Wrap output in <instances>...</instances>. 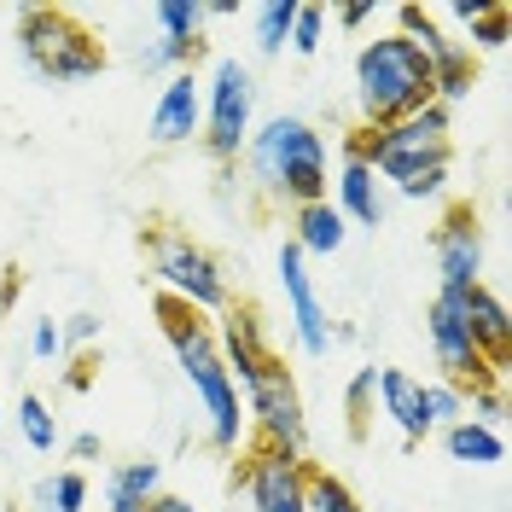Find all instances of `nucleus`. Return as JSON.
<instances>
[{
  "mask_svg": "<svg viewBox=\"0 0 512 512\" xmlns=\"http://www.w3.org/2000/svg\"><path fill=\"white\" fill-rule=\"evenodd\" d=\"M448 134H454V117L443 105H419V111L396 117V123L355 128L344 140V158L367 163L402 198H443L448 163H454V140Z\"/></svg>",
  "mask_w": 512,
  "mask_h": 512,
  "instance_id": "obj_1",
  "label": "nucleus"
},
{
  "mask_svg": "<svg viewBox=\"0 0 512 512\" xmlns=\"http://www.w3.org/2000/svg\"><path fill=\"white\" fill-rule=\"evenodd\" d=\"M158 320H163V338H169L175 361H181V379L192 384V396H198V408H204L210 448L233 454L239 437H245V414H239V390L227 379V361H222V350H216L210 320L192 315L187 303H175V297H163V291H158Z\"/></svg>",
  "mask_w": 512,
  "mask_h": 512,
  "instance_id": "obj_2",
  "label": "nucleus"
},
{
  "mask_svg": "<svg viewBox=\"0 0 512 512\" xmlns=\"http://www.w3.org/2000/svg\"><path fill=\"white\" fill-rule=\"evenodd\" d=\"M245 169H251V181L274 204H291V210H303V204H320L326 192H332V163H326V140H320L315 128L303 123V117H268V123L251 128V140H245Z\"/></svg>",
  "mask_w": 512,
  "mask_h": 512,
  "instance_id": "obj_3",
  "label": "nucleus"
},
{
  "mask_svg": "<svg viewBox=\"0 0 512 512\" xmlns=\"http://www.w3.org/2000/svg\"><path fill=\"white\" fill-rule=\"evenodd\" d=\"M355 105H361V128L396 123L419 105H437L431 94V64L402 30H384L361 41L355 53Z\"/></svg>",
  "mask_w": 512,
  "mask_h": 512,
  "instance_id": "obj_4",
  "label": "nucleus"
},
{
  "mask_svg": "<svg viewBox=\"0 0 512 512\" xmlns=\"http://www.w3.org/2000/svg\"><path fill=\"white\" fill-rule=\"evenodd\" d=\"M18 53L41 82H59V88L105 70V41L64 6H24L18 12Z\"/></svg>",
  "mask_w": 512,
  "mask_h": 512,
  "instance_id": "obj_5",
  "label": "nucleus"
},
{
  "mask_svg": "<svg viewBox=\"0 0 512 512\" xmlns=\"http://www.w3.org/2000/svg\"><path fill=\"white\" fill-rule=\"evenodd\" d=\"M146 256H152L158 291L175 297V303H187L192 315H222L227 303H233L222 262L204 251L192 233H181V227H152L146 233Z\"/></svg>",
  "mask_w": 512,
  "mask_h": 512,
  "instance_id": "obj_6",
  "label": "nucleus"
},
{
  "mask_svg": "<svg viewBox=\"0 0 512 512\" xmlns=\"http://www.w3.org/2000/svg\"><path fill=\"white\" fill-rule=\"evenodd\" d=\"M233 390H245V408L256 419L262 448H280L291 460H309V414H303L297 379L280 367V355H262L251 373L233 379Z\"/></svg>",
  "mask_w": 512,
  "mask_h": 512,
  "instance_id": "obj_7",
  "label": "nucleus"
},
{
  "mask_svg": "<svg viewBox=\"0 0 512 512\" xmlns=\"http://www.w3.org/2000/svg\"><path fill=\"white\" fill-rule=\"evenodd\" d=\"M256 128V76L245 59H216L210 70V88H204V152L216 163H239L245 140Z\"/></svg>",
  "mask_w": 512,
  "mask_h": 512,
  "instance_id": "obj_8",
  "label": "nucleus"
},
{
  "mask_svg": "<svg viewBox=\"0 0 512 512\" xmlns=\"http://www.w3.org/2000/svg\"><path fill=\"white\" fill-rule=\"evenodd\" d=\"M425 338H431V355H437V379L478 396V390H495V367L483 361L478 338L466 326V309H460V291H437L431 315H425Z\"/></svg>",
  "mask_w": 512,
  "mask_h": 512,
  "instance_id": "obj_9",
  "label": "nucleus"
},
{
  "mask_svg": "<svg viewBox=\"0 0 512 512\" xmlns=\"http://www.w3.org/2000/svg\"><path fill=\"white\" fill-rule=\"evenodd\" d=\"M280 286H286V309H291V338L303 355H326L332 350V320H326V303L315 291V274H309V256L297 245H280Z\"/></svg>",
  "mask_w": 512,
  "mask_h": 512,
  "instance_id": "obj_10",
  "label": "nucleus"
},
{
  "mask_svg": "<svg viewBox=\"0 0 512 512\" xmlns=\"http://www.w3.org/2000/svg\"><path fill=\"white\" fill-rule=\"evenodd\" d=\"M303 466L309 460H291L280 448H251V460L239 466V489L251 512H309L303 507Z\"/></svg>",
  "mask_w": 512,
  "mask_h": 512,
  "instance_id": "obj_11",
  "label": "nucleus"
},
{
  "mask_svg": "<svg viewBox=\"0 0 512 512\" xmlns=\"http://www.w3.org/2000/svg\"><path fill=\"white\" fill-rule=\"evenodd\" d=\"M431 251H437L443 291L483 286V227H478V216H472V204H454V210H448L443 227L431 233Z\"/></svg>",
  "mask_w": 512,
  "mask_h": 512,
  "instance_id": "obj_12",
  "label": "nucleus"
},
{
  "mask_svg": "<svg viewBox=\"0 0 512 512\" xmlns=\"http://www.w3.org/2000/svg\"><path fill=\"white\" fill-rule=\"evenodd\" d=\"M204 128V82L192 70H175L158 88V105H152V146H187Z\"/></svg>",
  "mask_w": 512,
  "mask_h": 512,
  "instance_id": "obj_13",
  "label": "nucleus"
},
{
  "mask_svg": "<svg viewBox=\"0 0 512 512\" xmlns=\"http://www.w3.org/2000/svg\"><path fill=\"white\" fill-rule=\"evenodd\" d=\"M373 396H379L384 419L402 431V443H425V437H431V419H425V379L402 373V367H379Z\"/></svg>",
  "mask_w": 512,
  "mask_h": 512,
  "instance_id": "obj_14",
  "label": "nucleus"
},
{
  "mask_svg": "<svg viewBox=\"0 0 512 512\" xmlns=\"http://www.w3.org/2000/svg\"><path fill=\"white\" fill-rule=\"evenodd\" d=\"M460 309H466V326H472V338H478L483 361H489L495 373H507V361H512V315H507V303H501L489 286H472V291H460Z\"/></svg>",
  "mask_w": 512,
  "mask_h": 512,
  "instance_id": "obj_15",
  "label": "nucleus"
},
{
  "mask_svg": "<svg viewBox=\"0 0 512 512\" xmlns=\"http://www.w3.org/2000/svg\"><path fill=\"white\" fill-rule=\"evenodd\" d=\"M344 222H361V227H384V181L367 169V163L344 158L338 169V204H332Z\"/></svg>",
  "mask_w": 512,
  "mask_h": 512,
  "instance_id": "obj_16",
  "label": "nucleus"
},
{
  "mask_svg": "<svg viewBox=\"0 0 512 512\" xmlns=\"http://www.w3.org/2000/svg\"><path fill=\"white\" fill-rule=\"evenodd\" d=\"M344 239H350V222L332 210V198H320V204H303V210H297L291 245H297L303 256H332V251H344Z\"/></svg>",
  "mask_w": 512,
  "mask_h": 512,
  "instance_id": "obj_17",
  "label": "nucleus"
},
{
  "mask_svg": "<svg viewBox=\"0 0 512 512\" xmlns=\"http://www.w3.org/2000/svg\"><path fill=\"white\" fill-rule=\"evenodd\" d=\"M163 495V466L158 460H123L105 478V507H152Z\"/></svg>",
  "mask_w": 512,
  "mask_h": 512,
  "instance_id": "obj_18",
  "label": "nucleus"
},
{
  "mask_svg": "<svg viewBox=\"0 0 512 512\" xmlns=\"http://www.w3.org/2000/svg\"><path fill=\"white\" fill-rule=\"evenodd\" d=\"M448 18H460V24L472 30V41H466V53H472V47H483V53H495V47H507V35H512V12H507V6H483V0H460V6H448Z\"/></svg>",
  "mask_w": 512,
  "mask_h": 512,
  "instance_id": "obj_19",
  "label": "nucleus"
},
{
  "mask_svg": "<svg viewBox=\"0 0 512 512\" xmlns=\"http://www.w3.org/2000/svg\"><path fill=\"white\" fill-rule=\"evenodd\" d=\"M443 448L460 460V466H501V460H507L501 431H483V425H472V419L448 425V431H443Z\"/></svg>",
  "mask_w": 512,
  "mask_h": 512,
  "instance_id": "obj_20",
  "label": "nucleus"
},
{
  "mask_svg": "<svg viewBox=\"0 0 512 512\" xmlns=\"http://www.w3.org/2000/svg\"><path fill=\"white\" fill-rule=\"evenodd\" d=\"M210 24V6L204 0H163L152 6V30L163 41H175V47H198V30Z\"/></svg>",
  "mask_w": 512,
  "mask_h": 512,
  "instance_id": "obj_21",
  "label": "nucleus"
},
{
  "mask_svg": "<svg viewBox=\"0 0 512 512\" xmlns=\"http://www.w3.org/2000/svg\"><path fill=\"white\" fill-rule=\"evenodd\" d=\"M35 512H88V472L64 466L53 478L35 483Z\"/></svg>",
  "mask_w": 512,
  "mask_h": 512,
  "instance_id": "obj_22",
  "label": "nucleus"
},
{
  "mask_svg": "<svg viewBox=\"0 0 512 512\" xmlns=\"http://www.w3.org/2000/svg\"><path fill=\"white\" fill-rule=\"evenodd\" d=\"M303 507L309 512H361L355 489L326 466H303Z\"/></svg>",
  "mask_w": 512,
  "mask_h": 512,
  "instance_id": "obj_23",
  "label": "nucleus"
},
{
  "mask_svg": "<svg viewBox=\"0 0 512 512\" xmlns=\"http://www.w3.org/2000/svg\"><path fill=\"white\" fill-rule=\"evenodd\" d=\"M198 53H204V41H198V47H175V41H163V35L152 30V35H140V41H134V53H128V59H134V70H146V76H158V70L175 76V70H192Z\"/></svg>",
  "mask_w": 512,
  "mask_h": 512,
  "instance_id": "obj_24",
  "label": "nucleus"
},
{
  "mask_svg": "<svg viewBox=\"0 0 512 512\" xmlns=\"http://www.w3.org/2000/svg\"><path fill=\"white\" fill-rule=\"evenodd\" d=\"M291 18H297V0H268V6H256L251 18V41L262 59H280L291 41Z\"/></svg>",
  "mask_w": 512,
  "mask_h": 512,
  "instance_id": "obj_25",
  "label": "nucleus"
},
{
  "mask_svg": "<svg viewBox=\"0 0 512 512\" xmlns=\"http://www.w3.org/2000/svg\"><path fill=\"white\" fill-rule=\"evenodd\" d=\"M18 431H24V443L35 454H53L59 448V419H53V408L41 396H18Z\"/></svg>",
  "mask_w": 512,
  "mask_h": 512,
  "instance_id": "obj_26",
  "label": "nucleus"
},
{
  "mask_svg": "<svg viewBox=\"0 0 512 512\" xmlns=\"http://www.w3.org/2000/svg\"><path fill=\"white\" fill-rule=\"evenodd\" d=\"M425 419H431V431L460 425V419H466V390H454V384L431 379V384H425Z\"/></svg>",
  "mask_w": 512,
  "mask_h": 512,
  "instance_id": "obj_27",
  "label": "nucleus"
},
{
  "mask_svg": "<svg viewBox=\"0 0 512 512\" xmlns=\"http://www.w3.org/2000/svg\"><path fill=\"white\" fill-rule=\"evenodd\" d=\"M320 41H326V6H297V18H291V53L297 59H315Z\"/></svg>",
  "mask_w": 512,
  "mask_h": 512,
  "instance_id": "obj_28",
  "label": "nucleus"
},
{
  "mask_svg": "<svg viewBox=\"0 0 512 512\" xmlns=\"http://www.w3.org/2000/svg\"><path fill=\"white\" fill-rule=\"evenodd\" d=\"M373 384H379V367H355V379L344 384V408H350V425L361 431V419L373 408Z\"/></svg>",
  "mask_w": 512,
  "mask_h": 512,
  "instance_id": "obj_29",
  "label": "nucleus"
},
{
  "mask_svg": "<svg viewBox=\"0 0 512 512\" xmlns=\"http://www.w3.org/2000/svg\"><path fill=\"white\" fill-rule=\"evenodd\" d=\"M30 355H35V361H59V355H64L59 320H35V326H30Z\"/></svg>",
  "mask_w": 512,
  "mask_h": 512,
  "instance_id": "obj_30",
  "label": "nucleus"
},
{
  "mask_svg": "<svg viewBox=\"0 0 512 512\" xmlns=\"http://www.w3.org/2000/svg\"><path fill=\"white\" fill-rule=\"evenodd\" d=\"M59 332H64V344H94L99 338V315H70Z\"/></svg>",
  "mask_w": 512,
  "mask_h": 512,
  "instance_id": "obj_31",
  "label": "nucleus"
},
{
  "mask_svg": "<svg viewBox=\"0 0 512 512\" xmlns=\"http://www.w3.org/2000/svg\"><path fill=\"white\" fill-rule=\"evenodd\" d=\"M99 454H105L99 431H76V437H70V460H99Z\"/></svg>",
  "mask_w": 512,
  "mask_h": 512,
  "instance_id": "obj_32",
  "label": "nucleus"
},
{
  "mask_svg": "<svg viewBox=\"0 0 512 512\" xmlns=\"http://www.w3.org/2000/svg\"><path fill=\"white\" fill-rule=\"evenodd\" d=\"M373 12H379V6H338V12H332V18H338V24H344V30H361V24H367V18H373Z\"/></svg>",
  "mask_w": 512,
  "mask_h": 512,
  "instance_id": "obj_33",
  "label": "nucleus"
},
{
  "mask_svg": "<svg viewBox=\"0 0 512 512\" xmlns=\"http://www.w3.org/2000/svg\"><path fill=\"white\" fill-rule=\"evenodd\" d=\"M146 512H198V507H192V501H181V495H169V489H163V495H158V501H152Z\"/></svg>",
  "mask_w": 512,
  "mask_h": 512,
  "instance_id": "obj_34",
  "label": "nucleus"
},
{
  "mask_svg": "<svg viewBox=\"0 0 512 512\" xmlns=\"http://www.w3.org/2000/svg\"><path fill=\"white\" fill-rule=\"evenodd\" d=\"M105 512H146V507H105Z\"/></svg>",
  "mask_w": 512,
  "mask_h": 512,
  "instance_id": "obj_35",
  "label": "nucleus"
}]
</instances>
